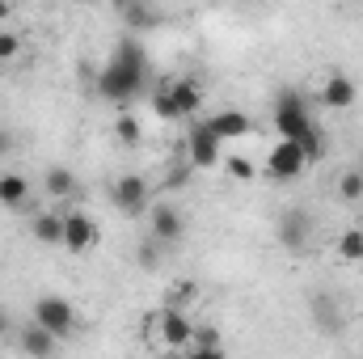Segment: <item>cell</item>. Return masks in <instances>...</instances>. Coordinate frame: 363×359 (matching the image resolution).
<instances>
[{"label": "cell", "mask_w": 363, "mask_h": 359, "mask_svg": "<svg viewBox=\"0 0 363 359\" xmlns=\"http://www.w3.org/2000/svg\"><path fill=\"white\" fill-rule=\"evenodd\" d=\"M148 85V47L135 38V34H127V38H118L114 43V51H110V60L97 68V77H93V89L101 101H114V106H127L131 97H140Z\"/></svg>", "instance_id": "obj_1"}, {"label": "cell", "mask_w": 363, "mask_h": 359, "mask_svg": "<svg viewBox=\"0 0 363 359\" xmlns=\"http://www.w3.org/2000/svg\"><path fill=\"white\" fill-rule=\"evenodd\" d=\"M271 123L283 140H300L308 127H313V110H308V97L296 89V85H283L274 93V106H271Z\"/></svg>", "instance_id": "obj_2"}, {"label": "cell", "mask_w": 363, "mask_h": 359, "mask_svg": "<svg viewBox=\"0 0 363 359\" xmlns=\"http://www.w3.org/2000/svg\"><path fill=\"white\" fill-rule=\"evenodd\" d=\"M34 321H43L60 343H68L72 334H77V309H72V300H64V296H38L34 300Z\"/></svg>", "instance_id": "obj_3"}, {"label": "cell", "mask_w": 363, "mask_h": 359, "mask_svg": "<svg viewBox=\"0 0 363 359\" xmlns=\"http://www.w3.org/2000/svg\"><path fill=\"white\" fill-rule=\"evenodd\" d=\"M274 241H279L287 254L308 250V241H313V216H308L304 207H283L279 220H274Z\"/></svg>", "instance_id": "obj_4"}, {"label": "cell", "mask_w": 363, "mask_h": 359, "mask_svg": "<svg viewBox=\"0 0 363 359\" xmlns=\"http://www.w3.org/2000/svg\"><path fill=\"white\" fill-rule=\"evenodd\" d=\"M148 199H152V186H148L144 174H123V178H114V186H110V207L123 211V216H144L148 211Z\"/></svg>", "instance_id": "obj_5"}, {"label": "cell", "mask_w": 363, "mask_h": 359, "mask_svg": "<svg viewBox=\"0 0 363 359\" xmlns=\"http://www.w3.org/2000/svg\"><path fill=\"white\" fill-rule=\"evenodd\" d=\"M186 161H190L194 170H216V165L224 161V140H220L207 123H194V127L186 131Z\"/></svg>", "instance_id": "obj_6"}, {"label": "cell", "mask_w": 363, "mask_h": 359, "mask_svg": "<svg viewBox=\"0 0 363 359\" xmlns=\"http://www.w3.org/2000/svg\"><path fill=\"white\" fill-rule=\"evenodd\" d=\"M194 321H190V309H157V334H161V343L169 347V351H178L186 355V347H190V338H194Z\"/></svg>", "instance_id": "obj_7"}, {"label": "cell", "mask_w": 363, "mask_h": 359, "mask_svg": "<svg viewBox=\"0 0 363 359\" xmlns=\"http://www.w3.org/2000/svg\"><path fill=\"white\" fill-rule=\"evenodd\" d=\"M308 170V157H304V148H300V140H274L271 157H267V174L274 182H296L300 174Z\"/></svg>", "instance_id": "obj_8"}, {"label": "cell", "mask_w": 363, "mask_h": 359, "mask_svg": "<svg viewBox=\"0 0 363 359\" xmlns=\"http://www.w3.org/2000/svg\"><path fill=\"white\" fill-rule=\"evenodd\" d=\"M148 237H157L165 250H169V245H182V237H186V216H182V207H174V203H152V207H148Z\"/></svg>", "instance_id": "obj_9"}, {"label": "cell", "mask_w": 363, "mask_h": 359, "mask_svg": "<svg viewBox=\"0 0 363 359\" xmlns=\"http://www.w3.org/2000/svg\"><path fill=\"white\" fill-rule=\"evenodd\" d=\"M93 245H97V220L85 211H64V250L81 258Z\"/></svg>", "instance_id": "obj_10"}, {"label": "cell", "mask_w": 363, "mask_h": 359, "mask_svg": "<svg viewBox=\"0 0 363 359\" xmlns=\"http://www.w3.org/2000/svg\"><path fill=\"white\" fill-rule=\"evenodd\" d=\"M317 101H321L325 110H351V106L359 101V85H355V77H347V72H330V77L317 85Z\"/></svg>", "instance_id": "obj_11"}, {"label": "cell", "mask_w": 363, "mask_h": 359, "mask_svg": "<svg viewBox=\"0 0 363 359\" xmlns=\"http://www.w3.org/2000/svg\"><path fill=\"white\" fill-rule=\"evenodd\" d=\"M64 343L43 326V321H26V326H17V351H26V355H55Z\"/></svg>", "instance_id": "obj_12"}, {"label": "cell", "mask_w": 363, "mask_h": 359, "mask_svg": "<svg viewBox=\"0 0 363 359\" xmlns=\"http://www.w3.org/2000/svg\"><path fill=\"white\" fill-rule=\"evenodd\" d=\"M308 313H313V321H317L321 334H338V330L347 326L342 304L334 300V292H313V296H308Z\"/></svg>", "instance_id": "obj_13"}, {"label": "cell", "mask_w": 363, "mask_h": 359, "mask_svg": "<svg viewBox=\"0 0 363 359\" xmlns=\"http://www.w3.org/2000/svg\"><path fill=\"white\" fill-rule=\"evenodd\" d=\"M207 127L228 144V140H245L250 131H254V123H250V114H241V110H216L211 118H207Z\"/></svg>", "instance_id": "obj_14"}, {"label": "cell", "mask_w": 363, "mask_h": 359, "mask_svg": "<svg viewBox=\"0 0 363 359\" xmlns=\"http://www.w3.org/2000/svg\"><path fill=\"white\" fill-rule=\"evenodd\" d=\"M169 93H174V101H178L182 118H194V114L203 110V97H207L194 77H178V81H169Z\"/></svg>", "instance_id": "obj_15"}, {"label": "cell", "mask_w": 363, "mask_h": 359, "mask_svg": "<svg viewBox=\"0 0 363 359\" xmlns=\"http://www.w3.org/2000/svg\"><path fill=\"white\" fill-rule=\"evenodd\" d=\"M30 237L38 245H64V211H38L30 220Z\"/></svg>", "instance_id": "obj_16"}, {"label": "cell", "mask_w": 363, "mask_h": 359, "mask_svg": "<svg viewBox=\"0 0 363 359\" xmlns=\"http://www.w3.org/2000/svg\"><path fill=\"white\" fill-rule=\"evenodd\" d=\"M30 203V178L26 174H0V207L4 211H21Z\"/></svg>", "instance_id": "obj_17"}, {"label": "cell", "mask_w": 363, "mask_h": 359, "mask_svg": "<svg viewBox=\"0 0 363 359\" xmlns=\"http://www.w3.org/2000/svg\"><path fill=\"white\" fill-rule=\"evenodd\" d=\"M43 190H47L51 199H72V194L81 190V182H77V174H72L68 165H47V170H43Z\"/></svg>", "instance_id": "obj_18"}, {"label": "cell", "mask_w": 363, "mask_h": 359, "mask_svg": "<svg viewBox=\"0 0 363 359\" xmlns=\"http://www.w3.org/2000/svg\"><path fill=\"white\" fill-rule=\"evenodd\" d=\"M118 17L127 21V30H131V34H140V30H157V26H161L157 9H152L148 0H135V4H131V9H123Z\"/></svg>", "instance_id": "obj_19"}, {"label": "cell", "mask_w": 363, "mask_h": 359, "mask_svg": "<svg viewBox=\"0 0 363 359\" xmlns=\"http://www.w3.org/2000/svg\"><path fill=\"white\" fill-rule=\"evenodd\" d=\"M186 355H224V338H220V330L216 326H199L194 330V338H190V347H186Z\"/></svg>", "instance_id": "obj_20"}, {"label": "cell", "mask_w": 363, "mask_h": 359, "mask_svg": "<svg viewBox=\"0 0 363 359\" xmlns=\"http://www.w3.org/2000/svg\"><path fill=\"white\" fill-rule=\"evenodd\" d=\"M114 140H118L123 148H140V144H144V123L123 110V114L114 118Z\"/></svg>", "instance_id": "obj_21"}, {"label": "cell", "mask_w": 363, "mask_h": 359, "mask_svg": "<svg viewBox=\"0 0 363 359\" xmlns=\"http://www.w3.org/2000/svg\"><path fill=\"white\" fill-rule=\"evenodd\" d=\"M199 300V279H174L165 287V309H190Z\"/></svg>", "instance_id": "obj_22"}, {"label": "cell", "mask_w": 363, "mask_h": 359, "mask_svg": "<svg viewBox=\"0 0 363 359\" xmlns=\"http://www.w3.org/2000/svg\"><path fill=\"white\" fill-rule=\"evenodd\" d=\"M148 106H152V114L161 123H182V110H178V101H174V93H169V85L148 93Z\"/></svg>", "instance_id": "obj_23"}, {"label": "cell", "mask_w": 363, "mask_h": 359, "mask_svg": "<svg viewBox=\"0 0 363 359\" xmlns=\"http://www.w3.org/2000/svg\"><path fill=\"white\" fill-rule=\"evenodd\" d=\"M334 190H338V199H342V203H359V199H363V170H359V165H355V170H342L338 182H334Z\"/></svg>", "instance_id": "obj_24"}, {"label": "cell", "mask_w": 363, "mask_h": 359, "mask_svg": "<svg viewBox=\"0 0 363 359\" xmlns=\"http://www.w3.org/2000/svg\"><path fill=\"white\" fill-rule=\"evenodd\" d=\"M300 148H304V157H308V165H317L321 157H325V148H330V140H325V131H321V123H313L304 136H300Z\"/></svg>", "instance_id": "obj_25"}, {"label": "cell", "mask_w": 363, "mask_h": 359, "mask_svg": "<svg viewBox=\"0 0 363 359\" xmlns=\"http://www.w3.org/2000/svg\"><path fill=\"white\" fill-rule=\"evenodd\" d=\"M338 258L363 267V228H347V233L338 237Z\"/></svg>", "instance_id": "obj_26"}, {"label": "cell", "mask_w": 363, "mask_h": 359, "mask_svg": "<svg viewBox=\"0 0 363 359\" xmlns=\"http://www.w3.org/2000/svg\"><path fill=\"white\" fill-rule=\"evenodd\" d=\"M220 165H224V174H228L233 182H254L258 178V165H254L250 157H224Z\"/></svg>", "instance_id": "obj_27"}, {"label": "cell", "mask_w": 363, "mask_h": 359, "mask_svg": "<svg viewBox=\"0 0 363 359\" xmlns=\"http://www.w3.org/2000/svg\"><path fill=\"white\" fill-rule=\"evenodd\" d=\"M161 250H165V245H161L157 237H148V241L135 250V263H140L144 270H157V267H161Z\"/></svg>", "instance_id": "obj_28"}, {"label": "cell", "mask_w": 363, "mask_h": 359, "mask_svg": "<svg viewBox=\"0 0 363 359\" xmlns=\"http://www.w3.org/2000/svg\"><path fill=\"white\" fill-rule=\"evenodd\" d=\"M21 55V38L13 30H0V64H13Z\"/></svg>", "instance_id": "obj_29"}, {"label": "cell", "mask_w": 363, "mask_h": 359, "mask_svg": "<svg viewBox=\"0 0 363 359\" xmlns=\"http://www.w3.org/2000/svg\"><path fill=\"white\" fill-rule=\"evenodd\" d=\"M13 144H17V140H13V131H4V127H0V157H9V153H13Z\"/></svg>", "instance_id": "obj_30"}, {"label": "cell", "mask_w": 363, "mask_h": 359, "mask_svg": "<svg viewBox=\"0 0 363 359\" xmlns=\"http://www.w3.org/2000/svg\"><path fill=\"white\" fill-rule=\"evenodd\" d=\"M9 326H13V317H9V309H4V304H0V338H4V334H9Z\"/></svg>", "instance_id": "obj_31"}, {"label": "cell", "mask_w": 363, "mask_h": 359, "mask_svg": "<svg viewBox=\"0 0 363 359\" xmlns=\"http://www.w3.org/2000/svg\"><path fill=\"white\" fill-rule=\"evenodd\" d=\"M106 4H110V9H114V13H123V9H131V4H135V0H106Z\"/></svg>", "instance_id": "obj_32"}, {"label": "cell", "mask_w": 363, "mask_h": 359, "mask_svg": "<svg viewBox=\"0 0 363 359\" xmlns=\"http://www.w3.org/2000/svg\"><path fill=\"white\" fill-rule=\"evenodd\" d=\"M4 17H13V0H0V21Z\"/></svg>", "instance_id": "obj_33"}, {"label": "cell", "mask_w": 363, "mask_h": 359, "mask_svg": "<svg viewBox=\"0 0 363 359\" xmlns=\"http://www.w3.org/2000/svg\"><path fill=\"white\" fill-rule=\"evenodd\" d=\"M359 170H363V161H359Z\"/></svg>", "instance_id": "obj_34"}]
</instances>
